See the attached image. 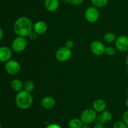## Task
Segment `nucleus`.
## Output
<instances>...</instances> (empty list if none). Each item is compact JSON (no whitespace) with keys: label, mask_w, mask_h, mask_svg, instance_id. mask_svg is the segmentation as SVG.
Listing matches in <instances>:
<instances>
[{"label":"nucleus","mask_w":128,"mask_h":128,"mask_svg":"<svg viewBox=\"0 0 128 128\" xmlns=\"http://www.w3.org/2000/svg\"><path fill=\"white\" fill-rule=\"evenodd\" d=\"M33 23L30 18L27 16H21L16 19L13 25L14 33L18 36L28 37L32 31Z\"/></svg>","instance_id":"1"},{"label":"nucleus","mask_w":128,"mask_h":128,"mask_svg":"<svg viewBox=\"0 0 128 128\" xmlns=\"http://www.w3.org/2000/svg\"><path fill=\"white\" fill-rule=\"evenodd\" d=\"M15 103L20 109L26 110L31 107L33 104V97L30 92L22 90L16 95Z\"/></svg>","instance_id":"2"},{"label":"nucleus","mask_w":128,"mask_h":128,"mask_svg":"<svg viewBox=\"0 0 128 128\" xmlns=\"http://www.w3.org/2000/svg\"><path fill=\"white\" fill-rule=\"evenodd\" d=\"M97 112L92 108H89L84 109L81 112L80 119L84 124L90 125L94 122L97 119Z\"/></svg>","instance_id":"3"},{"label":"nucleus","mask_w":128,"mask_h":128,"mask_svg":"<svg viewBox=\"0 0 128 128\" xmlns=\"http://www.w3.org/2000/svg\"><path fill=\"white\" fill-rule=\"evenodd\" d=\"M72 56V51L65 46H61L57 49L55 53V57L58 61L60 62H66L71 58Z\"/></svg>","instance_id":"4"},{"label":"nucleus","mask_w":128,"mask_h":128,"mask_svg":"<svg viewBox=\"0 0 128 128\" xmlns=\"http://www.w3.org/2000/svg\"><path fill=\"white\" fill-rule=\"evenodd\" d=\"M27 45L28 41L26 38L17 36L12 41L11 48L14 52L21 53L26 48Z\"/></svg>","instance_id":"5"},{"label":"nucleus","mask_w":128,"mask_h":128,"mask_svg":"<svg viewBox=\"0 0 128 128\" xmlns=\"http://www.w3.org/2000/svg\"><path fill=\"white\" fill-rule=\"evenodd\" d=\"M100 11L98 8L93 6L87 8L84 12V18L89 23H93L96 22L100 18Z\"/></svg>","instance_id":"6"},{"label":"nucleus","mask_w":128,"mask_h":128,"mask_svg":"<svg viewBox=\"0 0 128 128\" xmlns=\"http://www.w3.org/2000/svg\"><path fill=\"white\" fill-rule=\"evenodd\" d=\"M4 69L9 75H16L21 71V65L16 60L11 59L6 62Z\"/></svg>","instance_id":"7"},{"label":"nucleus","mask_w":128,"mask_h":128,"mask_svg":"<svg viewBox=\"0 0 128 128\" xmlns=\"http://www.w3.org/2000/svg\"><path fill=\"white\" fill-rule=\"evenodd\" d=\"M90 50L91 53L96 56H101L105 52L104 44L100 40H94L90 44Z\"/></svg>","instance_id":"8"},{"label":"nucleus","mask_w":128,"mask_h":128,"mask_svg":"<svg viewBox=\"0 0 128 128\" xmlns=\"http://www.w3.org/2000/svg\"><path fill=\"white\" fill-rule=\"evenodd\" d=\"M116 49L120 51L124 52L128 50V36L126 35H120L117 37L115 41Z\"/></svg>","instance_id":"9"},{"label":"nucleus","mask_w":128,"mask_h":128,"mask_svg":"<svg viewBox=\"0 0 128 128\" xmlns=\"http://www.w3.org/2000/svg\"><path fill=\"white\" fill-rule=\"evenodd\" d=\"M32 30L35 33L40 35H43L46 33L48 30V25L45 21L42 20L37 21L34 24H33Z\"/></svg>","instance_id":"10"},{"label":"nucleus","mask_w":128,"mask_h":128,"mask_svg":"<svg viewBox=\"0 0 128 128\" xmlns=\"http://www.w3.org/2000/svg\"><path fill=\"white\" fill-rule=\"evenodd\" d=\"M12 50L6 46H0V62H7L12 57Z\"/></svg>","instance_id":"11"},{"label":"nucleus","mask_w":128,"mask_h":128,"mask_svg":"<svg viewBox=\"0 0 128 128\" xmlns=\"http://www.w3.org/2000/svg\"><path fill=\"white\" fill-rule=\"evenodd\" d=\"M41 106L46 110H51L54 107L56 100L54 98L51 96H46L42 99L41 101Z\"/></svg>","instance_id":"12"},{"label":"nucleus","mask_w":128,"mask_h":128,"mask_svg":"<svg viewBox=\"0 0 128 128\" xmlns=\"http://www.w3.org/2000/svg\"><path fill=\"white\" fill-rule=\"evenodd\" d=\"M44 5L47 11L54 12L60 7V1L59 0H45Z\"/></svg>","instance_id":"13"},{"label":"nucleus","mask_w":128,"mask_h":128,"mask_svg":"<svg viewBox=\"0 0 128 128\" xmlns=\"http://www.w3.org/2000/svg\"><path fill=\"white\" fill-rule=\"evenodd\" d=\"M106 103L103 99H97L93 102L92 104V109L96 112H102L104 110H106Z\"/></svg>","instance_id":"14"},{"label":"nucleus","mask_w":128,"mask_h":128,"mask_svg":"<svg viewBox=\"0 0 128 128\" xmlns=\"http://www.w3.org/2000/svg\"><path fill=\"white\" fill-rule=\"evenodd\" d=\"M10 87L13 91L18 93L23 90L24 84L20 79H15L11 82Z\"/></svg>","instance_id":"15"},{"label":"nucleus","mask_w":128,"mask_h":128,"mask_svg":"<svg viewBox=\"0 0 128 128\" xmlns=\"http://www.w3.org/2000/svg\"><path fill=\"white\" fill-rule=\"evenodd\" d=\"M98 119L100 121V123L103 124L104 122H108L112 120V114L109 110H105L102 112H101V114L98 117Z\"/></svg>","instance_id":"16"},{"label":"nucleus","mask_w":128,"mask_h":128,"mask_svg":"<svg viewBox=\"0 0 128 128\" xmlns=\"http://www.w3.org/2000/svg\"><path fill=\"white\" fill-rule=\"evenodd\" d=\"M83 123L79 118H72L69 121L68 126L70 128H81Z\"/></svg>","instance_id":"17"},{"label":"nucleus","mask_w":128,"mask_h":128,"mask_svg":"<svg viewBox=\"0 0 128 128\" xmlns=\"http://www.w3.org/2000/svg\"><path fill=\"white\" fill-rule=\"evenodd\" d=\"M116 35L112 32H107L104 34L103 36V39L104 41L107 43H112L116 41Z\"/></svg>","instance_id":"18"},{"label":"nucleus","mask_w":128,"mask_h":128,"mask_svg":"<svg viewBox=\"0 0 128 128\" xmlns=\"http://www.w3.org/2000/svg\"><path fill=\"white\" fill-rule=\"evenodd\" d=\"M92 5L97 8H102L105 7L108 3V0H91Z\"/></svg>","instance_id":"19"},{"label":"nucleus","mask_w":128,"mask_h":128,"mask_svg":"<svg viewBox=\"0 0 128 128\" xmlns=\"http://www.w3.org/2000/svg\"><path fill=\"white\" fill-rule=\"evenodd\" d=\"M35 87V84L33 81L32 80H28L24 84L23 90L25 91H27L28 92L31 93V92L33 91Z\"/></svg>","instance_id":"20"},{"label":"nucleus","mask_w":128,"mask_h":128,"mask_svg":"<svg viewBox=\"0 0 128 128\" xmlns=\"http://www.w3.org/2000/svg\"><path fill=\"white\" fill-rule=\"evenodd\" d=\"M115 53H116V49L114 47L112 46H106L104 53L108 56H112L114 55Z\"/></svg>","instance_id":"21"},{"label":"nucleus","mask_w":128,"mask_h":128,"mask_svg":"<svg viewBox=\"0 0 128 128\" xmlns=\"http://www.w3.org/2000/svg\"><path fill=\"white\" fill-rule=\"evenodd\" d=\"M127 127L123 121H116L113 125V128H127Z\"/></svg>","instance_id":"22"},{"label":"nucleus","mask_w":128,"mask_h":128,"mask_svg":"<svg viewBox=\"0 0 128 128\" xmlns=\"http://www.w3.org/2000/svg\"><path fill=\"white\" fill-rule=\"evenodd\" d=\"M84 0H66L68 3L70 4L71 5H74V6H78L81 5L83 3Z\"/></svg>","instance_id":"23"},{"label":"nucleus","mask_w":128,"mask_h":128,"mask_svg":"<svg viewBox=\"0 0 128 128\" xmlns=\"http://www.w3.org/2000/svg\"><path fill=\"white\" fill-rule=\"evenodd\" d=\"M38 36L39 35L32 30V31L30 33V34L28 35V37L29 39H30V40H31V41H35V40H36L38 39Z\"/></svg>","instance_id":"24"},{"label":"nucleus","mask_w":128,"mask_h":128,"mask_svg":"<svg viewBox=\"0 0 128 128\" xmlns=\"http://www.w3.org/2000/svg\"><path fill=\"white\" fill-rule=\"evenodd\" d=\"M74 41L71 40H68L66 41L64 46H66V47H67L68 48L71 49V48H72L74 47Z\"/></svg>","instance_id":"25"},{"label":"nucleus","mask_w":128,"mask_h":128,"mask_svg":"<svg viewBox=\"0 0 128 128\" xmlns=\"http://www.w3.org/2000/svg\"><path fill=\"white\" fill-rule=\"evenodd\" d=\"M122 120L123 122L128 126V110L124 112L122 115Z\"/></svg>","instance_id":"26"},{"label":"nucleus","mask_w":128,"mask_h":128,"mask_svg":"<svg viewBox=\"0 0 128 128\" xmlns=\"http://www.w3.org/2000/svg\"><path fill=\"white\" fill-rule=\"evenodd\" d=\"M46 128H62L60 124H56V123H52V124H49L46 127Z\"/></svg>","instance_id":"27"},{"label":"nucleus","mask_w":128,"mask_h":128,"mask_svg":"<svg viewBox=\"0 0 128 128\" xmlns=\"http://www.w3.org/2000/svg\"><path fill=\"white\" fill-rule=\"evenodd\" d=\"M94 128H105L104 125H103V124L102 123L98 122L97 124H96V125H94Z\"/></svg>","instance_id":"28"},{"label":"nucleus","mask_w":128,"mask_h":128,"mask_svg":"<svg viewBox=\"0 0 128 128\" xmlns=\"http://www.w3.org/2000/svg\"><path fill=\"white\" fill-rule=\"evenodd\" d=\"M4 36V33H3V30H2L1 28H0V41L2 39Z\"/></svg>","instance_id":"29"},{"label":"nucleus","mask_w":128,"mask_h":128,"mask_svg":"<svg viewBox=\"0 0 128 128\" xmlns=\"http://www.w3.org/2000/svg\"><path fill=\"white\" fill-rule=\"evenodd\" d=\"M81 128H91V127H90V126L88 125V124H83V125H82V126L81 127Z\"/></svg>","instance_id":"30"},{"label":"nucleus","mask_w":128,"mask_h":128,"mask_svg":"<svg viewBox=\"0 0 128 128\" xmlns=\"http://www.w3.org/2000/svg\"><path fill=\"white\" fill-rule=\"evenodd\" d=\"M125 63H126V65H127V67H128V53L127 54V55H126V59H125Z\"/></svg>","instance_id":"31"},{"label":"nucleus","mask_w":128,"mask_h":128,"mask_svg":"<svg viewBox=\"0 0 128 128\" xmlns=\"http://www.w3.org/2000/svg\"><path fill=\"white\" fill-rule=\"evenodd\" d=\"M126 107H127V109L128 110V96L127 99H126Z\"/></svg>","instance_id":"32"},{"label":"nucleus","mask_w":128,"mask_h":128,"mask_svg":"<svg viewBox=\"0 0 128 128\" xmlns=\"http://www.w3.org/2000/svg\"><path fill=\"white\" fill-rule=\"evenodd\" d=\"M0 128H1V122H0Z\"/></svg>","instance_id":"33"},{"label":"nucleus","mask_w":128,"mask_h":128,"mask_svg":"<svg viewBox=\"0 0 128 128\" xmlns=\"http://www.w3.org/2000/svg\"><path fill=\"white\" fill-rule=\"evenodd\" d=\"M127 126H128V125H127ZM127 128H128V127H127Z\"/></svg>","instance_id":"34"}]
</instances>
